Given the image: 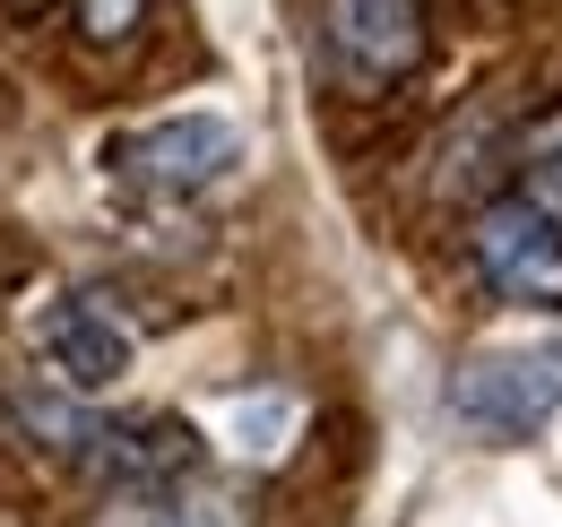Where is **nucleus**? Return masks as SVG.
<instances>
[{
	"instance_id": "nucleus-6",
	"label": "nucleus",
	"mask_w": 562,
	"mask_h": 527,
	"mask_svg": "<svg viewBox=\"0 0 562 527\" xmlns=\"http://www.w3.org/2000/svg\"><path fill=\"white\" fill-rule=\"evenodd\" d=\"M44 355H53V372H61L70 390H113V381L131 372L139 337H131V321H122L104 294H70V303L44 312Z\"/></svg>"
},
{
	"instance_id": "nucleus-8",
	"label": "nucleus",
	"mask_w": 562,
	"mask_h": 527,
	"mask_svg": "<svg viewBox=\"0 0 562 527\" xmlns=\"http://www.w3.org/2000/svg\"><path fill=\"white\" fill-rule=\"evenodd\" d=\"M122 527H243V502L182 475V484H156V493H122Z\"/></svg>"
},
{
	"instance_id": "nucleus-3",
	"label": "nucleus",
	"mask_w": 562,
	"mask_h": 527,
	"mask_svg": "<svg viewBox=\"0 0 562 527\" xmlns=\"http://www.w3.org/2000/svg\"><path fill=\"white\" fill-rule=\"evenodd\" d=\"M562 406V337L554 346H510V355H468L450 372V415L476 441H528Z\"/></svg>"
},
{
	"instance_id": "nucleus-5",
	"label": "nucleus",
	"mask_w": 562,
	"mask_h": 527,
	"mask_svg": "<svg viewBox=\"0 0 562 527\" xmlns=\"http://www.w3.org/2000/svg\"><path fill=\"white\" fill-rule=\"evenodd\" d=\"M70 433H78L70 450L113 493H156V484L200 475V433L182 415H95V424H70Z\"/></svg>"
},
{
	"instance_id": "nucleus-7",
	"label": "nucleus",
	"mask_w": 562,
	"mask_h": 527,
	"mask_svg": "<svg viewBox=\"0 0 562 527\" xmlns=\"http://www.w3.org/2000/svg\"><path fill=\"white\" fill-rule=\"evenodd\" d=\"M294 433H303V397H285V390H243V397H225V441H234V459L278 467L285 450H294Z\"/></svg>"
},
{
	"instance_id": "nucleus-9",
	"label": "nucleus",
	"mask_w": 562,
	"mask_h": 527,
	"mask_svg": "<svg viewBox=\"0 0 562 527\" xmlns=\"http://www.w3.org/2000/svg\"><path fill=\"white\" fill-rule=\"evenodd\" d=\"M519 199H537L562 225V113H546V122L528 131V147H519Z\"/></svg>"
},
{
	"instance_id": "nucleus-10",
	"label": "nucleus",
	"mask_w": 562,
	"mask_h": 527,
	"mask_svg": "<svg viewBox=\"0 0 562 527\" xmlns=\"http://www.w3.org/2000/svg\"><path fill=\"white\" fill-rule=\"evenodd\" d=\"M147 0H78V18H87V35H104V44H122L131 26H139Z\"/></svg>"
},
{
	"instance_id": "nucleus-1",
	"label": "nucleus",
	"mask_w": 562,
	"mask_h": 527,
	"mask_svg": "<svg viewBox=\"0 0 562 527\" xmlns=\"http://www.w3.org/2000/svg\"><path fill=\"white\" fill-rule=\"evenodd\" d=\"M312 44L338 96H390L424 61V0H312Z\"/></svg>"
},
{
	"instance_id": "nucleus-4",
	"label": "nucleus",
	"mask_w": 562,
	"mask_h": 527,
	"mask_svg": "<svg viewBox=\"0 0 562 527\" xmlns=\"http://www.w3.org/2000/svg\"><path fill=\"white\" fill-rule=\"evenodd\" d=\"M476 277L519 312H554L562 303V225L537 199H493L476 216Z\"/></svg>"
},
{
	"instance_id": "nucleus-2",
	"label": "nucleus",
	"mask_w": 562,
	"mask_h": 527,
	"mask_svg": "<svg viewBox=\"0 0 562 527\" xmlns=\"http://www.w3.org/2000/svg\"><path fill=\"white\" fill-rule=\"evenodd\" d=\"M104 165L139 199H200L243 165V131L225 113H182V122H156V131H122L104 147Z\"/></svg>"
}]
</instances>
